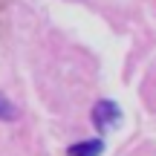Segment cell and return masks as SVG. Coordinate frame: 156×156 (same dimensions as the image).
I'll list each match as a JSON object with an SVG mask.
<instances>
[{
	"mask_svg": "<svg viewBox=\"0 0 156 156\" xmlns=\"http://www.w3.org/2000/svg\"><path fill=\"white\" fill-rule=\"evenodd\" d=\"M0 119H9V122H12V119H17V110L3 98V95H0Z\"/></svg>",
	"mask_w": 156,
	"mask_h": 156,
	"instance_id": "obj_3",
	"label": "cell"
},
{
	"mask_svg": "<svg viewBox=\"0 0 156 156\" xmlns=\"http://www.w3.org/2000/svg\"><path fill=\"white\" fill-rule=\"evenodd\" d=\"M101 151H104V142L101 139H87V142H78V145L69 147V156H101Z\"/></svg>",
	"mask_w": 156,
	"mask_h": 156,
	"instance_id": "obj_2",
	"label": "cell"
},
{
	"mask_svg": "<svg viewBox=\"0 0 156 156\" xmlns=\"http://www.w3.org/2000/svg\"><path fill=\"white\" fill-rule=\"evenodd\" d=\"M119 119H122V107H119L116 101H110V98L98 101V104L93 107V124H95L98 130H110V127H116Z\"/></svg>",
	"mask_w": 156,
	"mask_h": 156,
	"instance_id": "obj_1",
	"label": "cell"
}]
</instances>
